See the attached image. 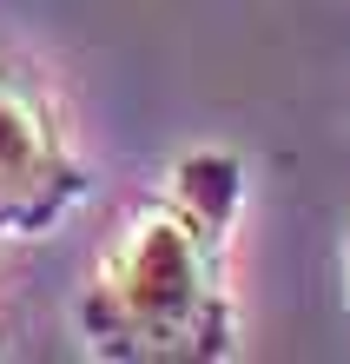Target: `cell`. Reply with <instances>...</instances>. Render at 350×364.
<instances>
[{
  "label": "cell",
  "mask_w": 350,
  "mask_h": 364,
  "mask_svg": "<svg viewBox=\"0 0 350 364\" xmlns=\"http://www.w3.org/2000/svg\"><path fill=\"white\" fill-rule=\"evenodd\" d=\"M344 265H350V232H344ZM344 298H350V285H344Z\"/></svg>",
  "instance_id": "3"
},
{
  "label": "cell",
  "mask_w": 350,
  "mask_h": 364,
  "mask_svg": "<svg viewBox=\"0 0 350 364\" xmlns=\"http://www.w3.org/2000/svg\"><path fill=\"white\" fill-rule=\"evenodd\" d=\"M245 159L192 146L126 212L80 298V338L106 364H225L238 351L231 232Z\"/></svg>",
  "instance_id": "1"
},
{
  "label": "cell",
  "mask_w": 350,
  "mask_h": 364,
  "mask_svg": "<svg viewBox=\"0 0 350 364\" xmlns=\"http://www.w3.org/2000/svg\"><path fill=\"white\" fill-rule=\"evenodd\" d=\"M86 186L53 80L0 40V239H47Z\"/></svg>",
  "instance_id": "2"
}]
</instances>
